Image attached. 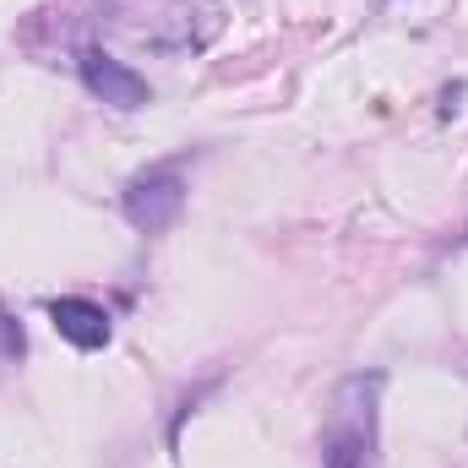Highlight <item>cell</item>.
Segmentation results:
<instances>
[{"mask_svg": "<svg viewBox=\"0 0 468 468\" xmlns=\"http://www.w3.org/2000/svg\"><path fill=\"white\" fill-rule=\"evenodd\" d=\"M376 398L381 376L359 370L333 398V431L322 441V468H370L376 463Z\"/></svg>", "mask_w": 468, "mask_h": 468, "instance_id": "1", "label": "cell"}, {"mask_svg": "<svg viewBox=\"0 0 468 468\" xmlns=\"http://www.w3.org/2000/svg\"><path fill=\"white\" fill-rule=\"evenodd\" d=\"M120 207H125L131 229L164 234L175 218H180V213H186V175H180V164H158V169L136 175V180L125 186Z\"/></svg>", "mask_w": 468, "mask_h": 468, "instance_id": "2", "label": "cell"}, {"mask_svg": "<svg viewBox=\"0 0 468 468\" xmlns=\"http://www.w3.org/2000/svg\"><path fill=\"white\" fill-rule=\"evenodd\" d=\"M82 82H88V93H93L99 104L125 110V115L153 104L147 77H142V71H131V66H125V60H115V55H104V49H82Z\"/></svg>", "mask_w": 468, "mask_h": 468, "instance_id": "3", "label": "cell"}, {"mask_svg": "<svg viewBox=\"0 0 468 468\" xmlns=\"http://www.w3.org/2000/svg\"><path fill=\"white\" fill-rule=\"evenodd\" d=\"M49 322H55V333L66 338V344H77V349H104L110 344V311L99 305V300H82V294H60V300H49Z\"/></svg>", "mask_w": 468, "mask_h": 468, "instance_id": "4", "label": "cell"}, {"mask_svg": "<svg viewBox=\"0 0 468 468\" xmlns=\"http://www.w3.org/2000/svg\"><path fill=\"white\" fill-rule=\"evenodd\" d=\"M27 354V333H22V322L0 305V359H22Z\"/></svg>", "mask_w": 468, "mask_h": 468, "instance_id": "5", "label": "cell"}]
</instances>
